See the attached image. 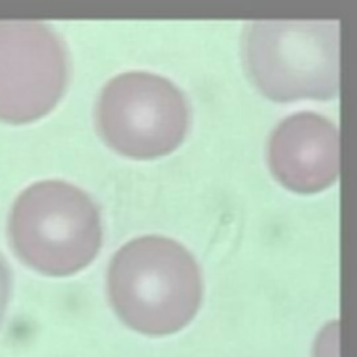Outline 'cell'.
Instances as JSON below:
<instances>
[{"mask_svg":"<svg viewBox=\"0 0 357 357\" xmlns=\"http://www.w3.org/2000/svg\"><path fill=\"white\" fill-rule=\"evenodd\" d=\"M108 296L117 317L144 335H172L195 317L203 278L194 255L166 236L121 245L108 266Z\"/></svg>","mask_w":357,"mask_h":357,"instance_id":"cell-1","label":"cell"},{"mask_svg":"<svg viewBox=\"0 0 357 357\" xmlns=\"http://www.w3.org/2000/svg\"><path fill=\"white\" fill-rule=\"evenodd\" d=\"M8 238L26 266L66 278L93 262L102 242L99 206L66 181H41L22 190L8 218Z\"/></svg>","mask_w":357,"mask_h":357,"instance_id":"cell-2","label":"cell"},{"mask_svg":"<svg viewBox=\"0 0 357 357\" xmlns=\"http://www.w3.org/2000/svg\"><path fill=\"white\" fill-rule=\"evenodd\" d=\"M251 82L278 102L339 93L340 22L253 21L242 39Z\"/></svg>","mask_w":357,"mask_h":357,"instance_id":"cell-3","label":"cell"},{"mask_svg":"<svg viewBox=\"0 0 357 357\" xmlns=\"http://www.w3.org/2000/svg\"><path fill=\"white\" fill-rule=\"evenodd\" d=\"M95 123L100 138L119 155L149 160L169 155L183 144L190 110L184 93L172 80L130 71L102 88Z\"/></svg>","mask_w":357,"mask_h":357,"instance_id":"cell-4","label":"cell"},{"mask_svg":"<svg viewBox=\"0 0 357 357\" xmlns=\"http://www.w3.org/2000/svg\"><path fill=\"white\" fill-rule=\"evenodd\" d=\"M69 80V56L45 22L0 21V121H36L54 110Z\"/></svg>","mask_w":357,"mask_h":357,"instance_id":"cell-5","label":"cell"},{"mask_svg":"<svg viewBox=\"0 0 357 357\" xmlns=\"http://www.w3.org/2000/svg\"><path fill=\"white\" fill-rule=\"evenodd\" d=\"M268 166L273 177L296 194L326 190L339 177V128L317 112L292 114L273 128Z\"/></svg>","mask_w":357,"mask_h":357,"instance_id":"cell-6","label":"cell"},{"mask_svg":"<svg viewBox=\"0 0 357 357\" xmlns=\"http://www.w3.org/2000/svg\"><path fill=\"white\" fill-rule=\"evenodd\" d=\"M11 294V273L10 266L6 264V261L0 257V322L4 318L6 307H8V301H10Z\"/></svg>","mask_w":357,"mask_h":357,"instance_id":"cell-7","label":"cell"}]
</instances>
